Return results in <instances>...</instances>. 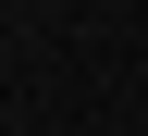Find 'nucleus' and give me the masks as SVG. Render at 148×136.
I'll return each instance as SVG.
<instances>
[]
</instances>
